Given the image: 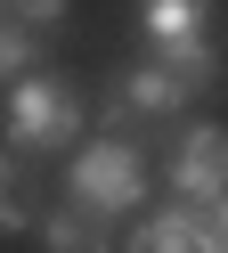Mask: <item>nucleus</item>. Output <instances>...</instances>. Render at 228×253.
Wrapping results in <instances>:
<instances>
[{"mask_svg":"<svg viewBox=\"0 0 228 253\" xmlns=\"http://www.w3.org/2000/svg\"><path fill=\"white\" fill-rule=\"evenodd\" d=\"M171 188H179L188 204H220V196H228V131H220V123H195V131L179 139Z\"/></svg>","mask_w":228,"mask_h":253,"instance_id":"nucleus-3","label":"nucleus"},{"mask_svg":"<svg viewBox=\"0 0 228 253\" xmlns=\"http://www.w3.org/2000/svg\"><path fill=\"white\" fill-rule=\"evenodd\" d=\"M155 66L171 74L179 90H212V82H220V41H212V33H179V41H155Z\"/></svg>","mask_w":228,"mask_h":253,"instance_id":"nucleus-7","label":"nucleus"},{"mask_svg":"<svg viewBox=\"0 0 228 253\" xmlns=\"http://www.w3.org/2000/svg\"><path fill=\"white\" fill-rule=\"evenodd\" d=\"M188 98H195V90H179L171 74L147 57V66H130V74H122V90H114V115H106V123H114V131H122V123H171Z\"/></svg>","mask_w":228,"mask_h":253,"instance_id":"nucleus-4","label":"nucleus"},{"mask_svg":"<svg viewBox=\"0 0 228 253\" xmlns=\"http://www.w3.org/2000/svg\"><path fill=\"white\" fill-rule=\"evenodd\" d=\"M33 49H41V33H25L16 17H0V82H33Z\"/></svg>","mask_w":228,"mask_h":253,"instance_id":"nucleus-10","label":"nucleus"},{"mask_svg":"<svg viewBox=\"0 0 228 253\" xmlns=\"http://www.w3.org/2000/svg\"><path fill=\"white\" fill-rule=\"evenodd\" d=\"M0 17H16L25 33H57V25H65V0H0Z\"/></svg>","mask_w":228,"mask_h":253,"instance_id":"nucleus-11","label":"nucleus"},{"mask_svg":"<svg viewBox=\"0 0 228 253\" xmlns=\"http://www.w3.org/2000/svg\"><path fill=\"white\" fill-rule=\"evenodd\" d=\"M204 212H212V237H220V253H228V196H220V204H204Z\"/></svg>","mask_w":228,"mask_h":253,"instance_id":"nucleus-12","label":"nucleus"},{"mask_svg":"<svg viewBox=\"0 0 228 253\" xmlns=\"http://www.w3.org/2000/svg\"><path fill=\"white\" fill-rule=\"evenodd\" d=\"M106 237H114V212H98V204H49L41 212V245L49 253H106Z\"/></svg>","mask_w":228,"mask_h":253,"instance_id":"nucleus-6","label":"nucleus"},{"mask_svg":"<svg viewBox=\"0 0 228 253\" xmlns=\"http://www.w3.org/2000/svg\"><path fill=\"white\" fill-rule=\"evenodd\" d=\"M33 188H25V155L16 147H0V237H25L33 229Z\"/></svg>","mask_w":228,"mask_h":253,"instance_id":"nucleus-9","label":"nucleus"},{"mask_svg":"<svg viewBox=\"0 0 228 253\" xmlns=\"http://www.w3.org/2000/svg\"><path fill=\"white\" fill-rule=\"evenodd\" d=\"M122 253H220V237H212V212H204V204H171V212L139 220V237H130Z\"/></svg>","mask_w":228,"mask_h":253,"instance_id":"nucleus-5","label":"nucleus"},{"mask_svg":"<svg viewBox=\"0 0 228 253\" xmlns=\"http://www.w3.org/2000/svg\"><path fill=\"white\" fill-rule=\"evenodd\" d=\"M147 41H179V33H212V0H139Z\"/></svg>","mask_w":228,"mask_h":253,"instance_id":"nucleus-8","label":"nucleus"},{"mask_svg":"<svg viewBox=\"0 0 228 253\" xmlns=\"http://www.w3.org/2000/svg\"><path fill=\"white\" fill-rule=\"evenodd\" d=\"M74 131H81V98L65 82H16V98H8L16 155H57V147H74Z\"/></svg>","mask_w":228,"mask_h":253,"instance_id":"nucleus-2","label":"nucleus"},{"mask_svg":"<svg viewBox=\"0 0 228 253\" xmlns=\"http://www.w3.org/2000/svg\"><path fill=\"white\" fill-rule=\"evenodd\" d=\"M65 196H74V204H98V212H130V204L147 196V164H139V147H130V139H90V147L74 155Z\"/></svg>","mask_w":228,"mask_h":253,"instance_id":"nucleus-1","label":"nucleus"}]
</instances>
